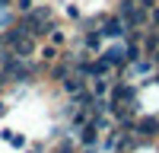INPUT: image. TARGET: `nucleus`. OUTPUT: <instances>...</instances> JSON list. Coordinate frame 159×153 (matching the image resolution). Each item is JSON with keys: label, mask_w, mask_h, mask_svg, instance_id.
Here are the masks:
<instances>
[{"label": "nucleus", "mask_w": 159, "mask_h": 153, "mask_svg": "<svg viewBox=\"0 0 159 153\" xmlns=\"http://www.w3.org/2000/svg\"><path fill=\"white\" fill-rule=\"evenodd\" d=\"M102 38H111V42H124V35H127V26L121 16H105L99 22V29H96Z\"/></svg>", "instance_id": "obj_1"}, {"label": "nucleus", "mask_w": 159, "mask_h": 153, "mask_svg": "<svg viewBox=\"0 0 159 153\" xmlns=\"http://www.w3.org/2000/svg\"><path fill=\"white\" fill-rule=\"evenodd\" d=\"M130 134L137 140H159V118H134V128H130Z\"/></svg>", "instance_id": "obj_2"}, {"label": "nucleus", "mask_w": 159, "mask_h": 153, "mask_svg": "<svg viewBox=\"0 0 159 153\" xmlns=\"http://www.w3.org/2000/svg\"><path fill=\"white\" fill-rule=\"evenodd\" d=\"M99 58H105L115 70L127 67V58H124V42H115V45H108V48H102V51H99Z\"/></svg>", "instance_id": "obj_3"}, {"label": "nucleus", "mask_w": 159, "mask_h": 153, "mask_svg": "<svg viewBox=\"0 0 159 153\" xmlns=\"http://www.w3.org/2000/svg\"><path fill=\"white\" fill-rule=\"evenodd\" d=\"M7 51H10L13 58H32V54H35V38H32V35H22L19 42L13 45V48H7Z\"/></svg>", "instance_id": "obj_4"}, {"label": "nucleus", "mask_w": 159, "mask_h": 153, "mask_svg": "<svg viewBox=\"0 0 159 153\" xmlns=\"http://www.w3.org/2000/svg\"><path fill=\"white\" fill-rule=\"evenodd\" d=\"M86 83H89V80H83V76H76V73H67V76L61 80V89H64L67 96H80V93L86 89Z\"/></svg>", "instance_id": "obj_5"}, {"label": "nucleus", "mask_w": 159, "mask_h": 153, "mask_svg": "<svg viewBox=\"0 0 159 153\" xmlns=\"http://www.w3.org/2000/svg\"><path fill=\"white\" fill-rule=\"evenodd\" d=\"M35 54H38V64H42V67H48V64H54V61H57V54H61V48H54L51 42H45L42 48L35 51Z\"/></svg>", "instance_id": "obj_6"}, {"label": "nucleus", "mask_w": 159, "mask_h": 153, "mask_svg": "<svg viewBox=\"0 0 159 153\" xmlns=\"http://www.w3.org/2000/svg\"><path fill=\"white\" fill-rule=\"evenodd\" d=\"M22 35H29V32H25V26H22V22H16L10 32H3V35H0V45H3V48H13Z\"/></svg>", "instance_id": "obj_7"}, {"label": "nucleus", "mask_w": 159, "mask_h": 153, "mask_svg": "<svg viewBox=\"0 0 159 153\" xmlns=\"http://www.w3.org/2000/svg\"><path fill=\"white\" fill-rule=\"evenodd\" d=\"M102 42H105V38H102L99 32H86V35H83V51H89V54L96 58L99 51H102Z\"/></svg>", "instance_id": "obj_8"}, {"label": "nucleus", "mask_w": 159, "mask_h": 153, "mask_svg": "<svg viewBox=\"0 0 159 153\" xmlns=\"http://www.w3.org/2000/svg\"><path fill=\"white\" fill-rule=\"evenodd\" d=\"M108 86H111V76H92V96H108Z\"/></svg>", "instance_id": "obj_9"}, {"label": "nucleus", "mask_w": 159, "mask_h": 153, "mask_svg": "<svg viewBox=\"0 0 159 153\" xmlns=\"http://www.w3.org/2000/svg\"><path fill=\"white\" fill-rule=\"evenodd\" d=\"M67 73H70V64H64L61 58H57L54 64H51V80H57V83H61V80H64Z\"/></svg>", "instance_id": "obj_10"}, {"label": "nucleus", "mask_w": 159, "mask_h": 153, "mask_svg": "<svg viewBox=\"0 0 159 153\" xmlns=\"http://www.w3.org/2000/svg\"><path fill=\"white\" fill-rule=\"evenodd\" d=\"M48 42H51V45H54V48H61L64 42H67V32H64V29H61V26H54V29H51V32H48Z\"/></svg>", "instance_id": "obj_11"}, {"label": "nucleus", "mask_w": 159, "mask_h": 153, "mask_svg": "<svg viewBox=\"0 0 159 153\" xmlns=\"http://www.w3.org/2000/svg\"><path fill=\"white\" fill-rule=\"evenodd\" d=\"M7 144H13L16 150H25V147H29V137H25V134H10Z\"/></svg>", "instance_id": "obj_12"}, {"label": "nucleus", "mask_w": 159, "mask_h": 153, "mask_svg": "<svg viewBox=\"0 0 159 153\" xmlns=\"http://www.w3.org/2000/svg\"><path fill=\"white\" fill-rule=\"evenodd\" d=\"M54 153H76V147H73V140H70V137H64L61 144L54 147Z\"/></svg>", "instance_id": "obj_13"}, {"label": "nucleus", "mask_w": 159, "mask_h": 153, "mask_svg": "<svg viewBox=\"0 0 159 153\" xmlns=\"http://www.w3.org/2000/svg\"><path fill=\"white\" fill-rule=\"evenodd\" d=\"M13 7H16V10L22 13V16H25V13H29V10H32L35 3H32V0H13Z\"/></svg>", "instance_id": "obj_14"}, {"label": "nucleus", "mask_w": 159, "mask_h": 153, "mask_svg": "<svg viewBox=\"0 0 159 153\" xmlns=\"http://www.w3.org/2000/svg\"><path fill=\"white\" fill-rule=\"evenodd\" d=\"M67 16H70V19H80V7H70V3H67Z\"/></svg>", "instance_id": "obj_15"}, {"label": "nucleus", "mask_w": 159, "mask_h": 153, "mask_svg": "<svg viewBox=\"0 0 159 153\" xmlns=\"http://www.w3.org/2000/svg\"><path fill=\"white\" fill-rule=\"evenodd\" d=\"M137 7H143V10H153V7H156V0H137Z\"/></svg>", "instance_id": "obj_16"}, {"label": "nucleus", "mask_w": 159, "mask_h": 153, "mask_svg": "<svg viewBox=\"0 0 159 153\" xmlns=\"http://www.w3.org/2000/svg\"><path fill=\"white\" fill-rule=\"evenodd\" d=\"M7 58H10V51L3 48V51H0V70H3V64H7Z\"/></svg>", "instance_id": "obj_17"}, {"label": "nucleus", "mask_w": 159, "mask_h": 153, "mask_svg": "<svg viewBox=\"0 0 159 153\" xmlns=\"http://www.w3.org/2000/svg\"><path fill=\"white\" fill-rule=\"evenodd\" d=\"M147 58H150V61H153V64H156V67H159V48H156V51H153V54H147Z\"/></svg>", "instance_id": "obj_18"}, {"label": "nucleus", "mask_w": 159, "mask_h": 153, "mask_svg": "<svg viewBox=\"0 0 159 153\" xmlns=\"http://www.w3.org/2000/svg\"><path fill=\"white\" fill-rule=\"evenodd\" d=\"M7 112H10V105H7V102H3V99H0V118H3V115H7Z\"/></svg>", "instance_id": "obj_19"}, {"label": "nucleus", "mask_w": 159, "mask_h": 153, "mask_svg": "<svg viewBox=\"0 0 159 153\" xmlns=\"http://www.w3.org/2000/svg\"><path fill=\"white\" fill-rule=\"evenodd\" d=\"M147 83H156V86H159V67L153 70V80H147Z\"/></svg>", "instance_id": "obj_20"}, {"label": "nucleus", "mask_w": 159, "mask_h": 153, "mask_svg": "<svg viewBox=\"0 0 159 153\" xmlns=\"http://www.w3.org/2000/svg\"><path fill=\"white\" fill-rule=\"evenodd\" d=\"M13 3V0H0V10H3V7H10Z\"/></svg>", "instance_id": "obj_21"}, {"label": "nucleus", "mask_w": 159, "mask_h": 153, "mask_svg": "<svg viewBox=\"0 0 159 153\" xmlns=\"http://www.w3.org/2000/svg\"><path fill=\"white\" fill-rule=\"evenodd\" d=\"M25 153H38V147H32V150H25Z\"/></svg>", "instance_id": "obj_22"}]
</instances>
